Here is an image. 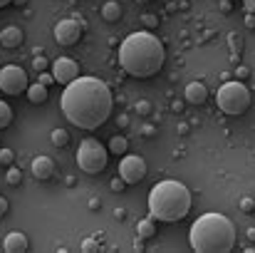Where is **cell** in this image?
<instances>
[{
    "label": "cell",
    "instance_id": "cell-1",
    "mask_svg": "<svg viewBox=\"0 0 255 253\" xmlns=\"http://www.w3.org/2000/svg\"><path fill=\"white\" fill-rule=\"evenodd\" d=\"M62 112L80 129H97L112 114V92L97 77H75L62 92Z\"/></svg>",
    "mask_w": 255,
    "mask_h": 253
},
{
    "label": "cell",
    "instance_id": "cell-2",
    "mask_svg": "<svg viewBox=\"0 0 255 253\" xmlns=\"http://www.w3.org/2000/svg\"><path fill=\"white\" fill-rule=\"evenodd\" d=\"M166 52L156 35L151 32H131L119 45V65L131 77H151L164 67Z\"/></svg>",
    "mask_w": 255,
    "mask_h": 253
},
{
    "label": "cell",
    "instance_id": "cell-3",
    "mask_svg": "<svg viewBox=\"0 0 255 253\" xmlns=\"http://www.w3.org/2000/svg\"><path fill=\"white\" fill-rule=\"evenodd\" d=\"M188 241L196 253H228L236 249V226L223 214H203L193 221Z\"/></svg>",
    "mask_w": 255,
    "mask_h": 253
},
{
    "label": "cell",
    "instance_id": "cell-4",
    "mask_svg": "<svg viewBox=\"0 0 255 253\" xmlns=\"http://www.w3.org/2000/svg\"><path fill=\"white\" fill-rule=\"evenodd\" d=\"M149 211H151L154 221L176 224V221L186 219L191 211V191L181 181H173V179L159 181L149 191Z\"/></svg>",
    "mask_w": 255,
    "mask_h": 253
},
{
    "label": "cell",
    "instance_id": "cell-5",
    "mask_svg": "<svg viewBox=\"0 0 255 253\" xmlns=\"http://www.w3.org/2000/svg\"><path fill=\"white\" fill-rule=\"evenodd\" d=\"M216 102H218V109L236 117V114H243L248 107H251V92L243 82H226L221 84L218 94H216Z\"/></svg>",
    "mask_w": 255,
    "mask_h": 253
},
{
    "label": "cell",
    "instance_id": "cell-6",
    "mask_svg": "<svg viewBox=\"0 0 255 253\" xmlns=\"http://www.w3.org/2000/svg\"><path fill=\"white\" fill-rule=\"evenodd\" d=\"M107 154L109 149H104L97 139H82L77 149V164L85 174H99L107 167Z\"/></svg>",
    "mask_w": 255,
    "mask_h": 253
},
{
    "label": "cell",
    "instance_id": "cell-7",
    "mask_svg": "<svg viewBox=\"0 0 255 253\" xmlns=\"http://www.w3.org/2000/svg\"><path fill=\"white\" fill-rule=\"evenodd\" d=\"M0 89L5 94H22L27 89V72L17 65H7L0 70Z\"/></svg>",
    "mask_w": 255,
    "mask_h": 253
},
{
    "label": "cell",
    "instance_id": "cell-8",
    "mask_svg": "<svg viewBox=\"0 0 255 253\" xmlns=\"http://www.w3.org/2000/svg\"><path fill=\"white\" fill-rule=\"evenodd\" d=\"M119 176L127 184H139L146 176V162L139 154H124L119 162Z\"/></svg>",
    "mask_w": 255,
    "mask_h": 253
},
{
    "label": "cell",
    "instance_id": "cell-9",
    "mask_svg": "<svg viewBox=\"0 0 255 253\" xmlns=\"http://www.w3.org/2000/svg\"><path fill=\"white\" fill-rule=\"evenodd\" d=\"M80 37H82V25H80L77 20H60V22L55 25V40H57L60 45L70 47V45L80 42Z\"/></svg>",
    "mask_w": 255,
    "mask_h": 253
},
{
    "label": "cell",
    "instance_id": "cell-10",
    "mask_svg": "<svg viewBox=\"0 0 255 253\" xmlns=\"http://www.w3.org/2000/svg\"><path fill=\"white\" fill-rule=\"evenodd\" d=\"M77 75H80V67H77V62L72 57H57L52 62V77H55V82L67 84V82H72Z\"/></svg>",
    "mask_w": 255,
    "mask_h": 253
},
{
    "label": "cell",
    "instance_id": "cell-11",
    "mask_svg": "<svg viewBox=\"0 0 255 253\" xmlns=\"http://www.w3.org/2000/svg\"><path fill=\"white\" fill-rule=\"evenodd\" d=\"M30 171H32V176H35L37 181H47V179L55 174V162H52L50 157H35Z\"/></svg>",
    "mask_w": 255,
    "mask_h": 253
},
{
    "label": "cell",
    "instance_id": "cell-12",
    "mask_svg": "<svg viewBox=\"0 0 255 253\" xmlns=\"http://www.w3.org/2000/svg\"><path fill=\"white\" fill-rule=\"evenodd\" d=\"M2 249H5L7 253H25L27 251V236H25V234H20V231H12V234H7V236H5Z\"/></svg>",
    "mask_w": 255,
    "mask_h": 253
},
{
    "label": "cell",
    "instance_id": "cell-13",
    "mask_svg": "<svg viewBox=\"0 0 255 253\" xmlns=\"http://www.w3.org/2000/svg\"><path fill=\"white\" fill-rule=\"evenodd\" d=\"M0 45L7 47V50L22 45V30H20V27H12V25L5 27V30H0Z\"/></svg>",
    "mask_w": 255,
    "mask_h": 253
},
{
    "label": "cell",
    "instance_id": "cell-14",
    "mask_svg": "<svg viewBox=\"0 0 255 253\" xmlns=\"http://www.w3.org/2000/svg\"><path fill=\"white\" fill-rule=\"evenodd\" d=\"M206 99H208L206 84L203 82H188V87H186V102H191V104H203Z\"/></svg>",
    "mask_w": 255,
    "mask_h": 253
},
{
    "label": "cell",
    "instance_id": "cell-15",
    "mask_svg": "<svg viewBox=\"0 0 255 253\" xmlns=\"http://www.w3.org/2000/svg\"><path fill=\"white\" fill-rule=\"evenodd\" d=\"M27 99L32 102V104H45L47 102V87L42 82H32V84H27Z\"/></svg>",
    "mask_w": 255,
    "mask_h": 253
},
{
    "label": "cell",
    "instance_id": "cell-16",
    "mask_svg": "<svg viewBox=\"0 0 255 253\" xmlns=\"http://www.w3.org/2000/svg\"><path fill=\"white\" fill-rule=\"evenodd\" d=\"M102 17H104L107 22H117V20L122 17V5H119V0L104 2V5H102Z\"/></svg>",
    "mask_w": 255,
    "mask_h": 253
},
{
    "label": "cell",
    "instance_id": "cell-17",
    "mask_svg": "<svg viewBox=\"0 0 255 253\" xmlns=\"http://www.w3.org/2000/svg\"><path fill=\"white\" fill-rule=\"evenodd\" d=\"M154 234H156L154 216H149V219H141V221L136 224V236H139V241H144V239H151Z\"/></svg>",
    "mask_w": 255,
    "mask_h": 253
},
{
    "label": "cell",
    "instance_id": "cell-18",
    "mask_svg": "<svg viewBox=\"0 0 255 253\" xmlns=\"http://www.w3.org/2000/svg\"><path fill=\"white\" fill-rule=\"evenodd\" d=\"M127 144H129V142H127L124 137H119V134H117V137H112V139H109V152H112V154H117V157H124V154H127Z\"/></svg>",
    "mask_w": 255,
    "mask_h": 253
},
{
    "label": "cell",
    "instance_id": "cell-19",
    "mask_svg": "<svg viewBox=\"0 0 255 253\" xmlns=\"http://www.w3.org/2000/svg\"><path fill=\"white\" fill-rule=\"evenodd\" d=\"M12 122V109L7 107V102H0V129H5Z\"/></svg>",
    "mask_w": 255,
    "mask_h": 253
},
{
    "label": "cell",
    "instance_id": "cell-20",
    "mask_svg": "<svg viewBox=\"0 0 255 253\" xmlns=\"http://www.w3.org/2000/svg\"><path fill=\"white\" fill-rule=\"evenodd\" d=\"M67 142H70L67 129H55V132H52V144H55V147H65Z\"/></svg>",
    "mask_w": 255,
    "mask_h": 253
},
{
    "label": "cell",
    "instance_id": "cell-21",
    "mask_svg": "<svg viewBox=\"0 0 255 253\" xmlns=\"http://www.w3.org/2000/svg\"><path fill=\"white\" fill-rule=\"evenodd\" d=\"M5 181H7V184H20V181H22V171L17 167H10L7 174H5Z\"/></svg>",
    "mask_w": 255,
    "mask_h": 253
},
{
    "label": "cell",
    "instance_id": "cell-22",
    "mask_svg": "<svg viewBox=\"0 0 255 253\" xmlns=\"http://www.w3.org/2000/svg\"><path fill=\"white\" fill-rule=\"evenodd\" d=\"M47 65H50V62H47V60H45L42 55L32 60V70H35V72H45V70H47Z\"/></svg>",
    "mask_w": 255,
    "mask_h": 253
},
{
    "label": "cell",
    "instance_id": "cell-23",
    "mask_svg": "<svg viewBox=\"0 0 255 253\" xmlns=\"http://www.w3.org/2000/svg\"><path fill=\"white\" fill-rule=\"evenodd\" d=\"M82 251H85V253L99 251V241H97V239H87L85 244H82Z\"/></svg>",
    "mask_w": 255,
    "mask_h": 253
},
{
    "label": "cell",
    "instance_id": "cell-24",
    "mask_svg": "<svg viewBox=\"0 0 255 253\" xmlns=\"http://www.w3.org/2000/svg\"><path fill=\"white\" fill-rule=\"evenodd\" d=\"M12 159H15V154H12L10 149H0V164L10 167V164H12Z\"/></svg>",
    "mask_w": 255,
    "mask_h": 253
},
{
    "label": "cell",
    "instance_id": "cell-25",
    "mask_svg": "<svg viewBox=\"0 0 255 253\" xmlns=\"http://www.w3.org/2000/svg\"><path fill=\"white\" fill-rule=\"evenodd\" d=\"M37 75H40V80H37V82H42V84H45V87H50V84L55 82V77H52V72H37Z\"/></svg>",
    "mask_w": 255,
    "mask_h": 253
},
{
    "label": "cell",
    "instance_id": "cell-26",
    "mask_svg": "<svg viewBox=\"0 0 255 253\" xmlns=\"http://www.w3.org/2000/svg\"><path fill=\"white\" fill-rule=\"evenodd\" d=\"M124 186H127V181H124V179H122V176H117V179H114V181H112V191H122V189H124Z\"/></svg>",
    "mask_w": 255,
    "mask_h": 253
},
{
    "label": "cell",
    "instance_id": "cell-27",
    "mask_svg": "<svg viewBox=\"0 0 255 253\" xmlns=\"http://www.w3.org/2000/svg\"><path fill=\"white\" fill-rule=\"evenodd\" d=\"M253 199H241V211H253Z\"/></svg>",
    "mask_w": 255,
    "mask_h": 253
},
{
    "label": "cell",
    "instance_id": "cell-28",
    "mask_svg": "<svg viewBox=\"0 0 255 253\" xmlns=\"http://www.w3.org/2000/svg\"><path fill=\"white\" fill-rule=\"evenodd\" d=\"M246 25L251 30H255V12H246Z\"/></svg>",
    "mask_w": 255,
    "mask_h": 253
},
{
    "label": "cell",
    "instance_id": "cell-29",
    "mask_svg": "<svg viewBox=\"0 0 255 253\" xmlns=\"http://www.w3.org/2000/svg\"><path fill=\"white\" fill-rule=\"evenodd\" d=\"M141 20H144V22H146V25H149V27H154V25H159V20H156V17H154V15H144V17H141Z\"/></svg>",
    "mask_w": 255,
    "mask_h": 253
},
{
    "label": "cell",
    "instance_id": "cell-30",
    "mask_svg": "<svg viewBox=\"0 0 255 253\" xmlns=\"http://www.w3.org/2000/svg\"><path fill=\"white\" fill-rule=\"evenodd\" d=\"M243 7L246 12H255V0H243Z\"/></svg>",
    "mask_w": 255,
    "mask_h": 253
},
{
    "label": "cell",
    "instance_id": "cell-31",
    "mask_svg": "<svg viewBox=\"0 0 255 253\" xmlns=\"http://www.w3.org/2000/svg\"><path fill=\"white\" fill-rule=\"evenodd\" d=\"M136 112H141V114H149V104H146V102L136 104Z\"/></svg>",
    "mask_w": 255,
    "mask_h": 253
},
{
    "label": "cell",
    "instance_id": "cell-32",
    "mask_svg": "<svg viewBox=\"0 0 255 253\" xmlns=\"http://www.w3.org/2000/svg\"><path fill=\"white\" fill-rule=\"evenodd\" d=\"M5 211H7V199H5V196H0V216H2Z\"/></svg>",
    "mask_w": 255,
    "mask_h": 253
},
{
    "label": "cell",
    "instance_id": "cell-33",
    "mask_svg": "<svg viewBox=\"0 0 255 253\" xmlns=\"http://www.w3.org/2000/svg\"><path fill=\"white\" fill-rule=\"evenodd\" d=\"M248 75H251V72H248V67H238V77H241V80H243V77H248Z\"/></svg>",
    "mask_w": 255,
    "mask_h": 253
},
{
    "label": "cell",
    "instance_id": "cell-34",
    "mask_svg": "<svg viewBox=\"0 0 255 253\" xmlns=\"http://www.w3.org/2000/svg\"><path fill=\"white\" fill-rule=\"evenodd\" d=\"M12 0H0V7H5V5H10Z\"/></svg>",
    "mask_w": 255,
    "mask_h": 253
},
{
    "label": "cell",
    "instance_id": "cell-35",
    "mask_svg": "<svg viewBox=\"0 0 255 253\" xmlns=\"http://www.w3.org/2000/svg\"><path fill=\"white\" fill-rule=\"evenodd\" d=\"M12 2H15V5H25V0H12Z\"/></svg>",
    "mask_w": 255,
    "mask_h": 253
},
{
    "label": "cell",
    "instance_id": "cell-36",
    "mask_svg": "<svg viewBox=\"0 0 255 253\" xmlns=\"http://www.w3.org/2000/svg\"><path fill=\"white\" fill-rule=\"evenodd\" d=\"M139 2H149V0H139Z\"/></svg>",
    "mask_w": 255,
    "mask_h": 253
},
{
    "label": "cell",
    "instance_id": "cell-37",
    "mask_svg": "<svg viewBox=\"0 0 255 253\" xmlns=\"http://www.w3.org/2000/svg\"><path fill=\"white\" fill-rule=\"evenodd\" d=\"M253 214H255V206H253Z\"/></svg>",
    "mask_w": 255,
    "mask_h": 253
}]
</instances>
